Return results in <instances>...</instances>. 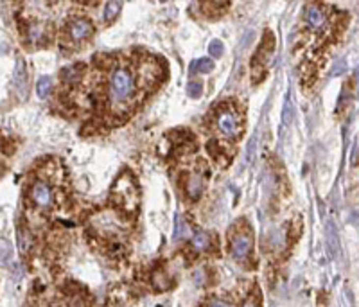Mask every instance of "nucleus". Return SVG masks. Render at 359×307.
<instances>
[{"label":"nucleus","instance_id":"0eeeda50","mask_svg":"<svg viewBox=\"0 0 359 307\" xmlns=\"http://www.w3.org/2000/svg\"><path fill=\"white\" fill-rule=\"evenodd\" d=\"M31 198H32V201L38 205V207H43V208L51 207V205H52V191H51V187H49L47 183L36 182L31 187Z\"/></svg>","mask_w":359,"mask_h":307},{"label":"nucleus","instance_id":"f03ea898","mask_svg":"<svg viewBox=\"0 0 359 307\" xmlns=\"http://www.w3.org/2000/svg\"><path fill=\"white\" fill-rule=\"evenodd\" d=\"M111 196H113V201L120 208L133 210L138 203V193H137V185L133 182V178L130 174H120L113 185Z\"/></svg>","mask_w":359,"mask_h":307},{"label":"nucleus","instance_id":"412c9836","mask_svg":"<svg viewBox=\"0 0 359 307\" xmlns=\"http://www.w3.org/2000/svg\"><path fill=\"white\" fill-rule=\"evenodd\" d=\"M187 235V226L183 223V219H178L176 223V232H174V239H183Z\"/></svg>","mask_w":359,"mask_h":307},{"label":"nucleus","instance_id":"7ed1b4c3","mask_svg":"<svg viewBox=\"0 0 359 307\" xmlns=\"http://www.w3.org/2000/svg\"><path fill=\"white\" fill-rule=\"evenodd\" d=\"M216 124H218V130L221 131V135L226 137V139H237L239 137L241 120L234 110H221L218 117H216Z\"/></svg>","mask_w":359,"mask_h":307},{"label":"nucleus","instance_id":"f257e3e1","mask_svg":"<svg viewBox=\"0 0 359 307\" xmlns=\"http://www.w3.org/2000/svg\"><path fill=\"white\" fill-rule=\"evenodd\" d=\"M137 94V83L135 76L128 67H119L111 72L110 78V103L115 108H120L130 104L131 101L135 99Z\"/></svg>","mask_w":359,"mask_h":307},{"label":"nucleus","instance_id":"f8f14e48","mask_svg":"<svg viewBox=\"0 0 359 307\" xmlns=\"http://www.w3.org/2000/svg\"><path fill=\"white\" fill-rule=\"evenodd\" d=\"M212 68H214L212 59L201 57L198 61H193V65L189 67V72L191 74H208V72H212Z\"/></svg>","mask_w":359,"mask_h":307},{"label":"nucleus","instance_id":"b1692460","mask_svg":"<svg viewBox=\"0 0 359 307\" xmlns=\"http://www.w3.org/2000/svg\"><path fill=\"white\" fill-rule=\"evenodd\" d=\"M210 307H230V304L223 302V300H214V302L210 304Z\"/></svg>","mask_w":359,"mask_h":307},{"label":"nucleus","instance_id":"ddd939ff","mask_svg":"<svg viewBox=\"0 0 359 307\" xmlns=\"http://www.w3.org/2000/svg\"><path fill=\"white\" fill-rule=\"evenodd\" d=\"M153 286H155L156 291H166L167 287L171 286V280H169L166 271L158 270L153 273Z\"/></svg>","mask_w":359,"mask_h":307},{"label":"nucleus","instance_id":"20e7f679","mask_svg":"<svg viewBox=\"0 0 359 307\" xmlns=\"http://www.w3.org/2000/svg\"><path fill=\"white\" fill-rule=\"evenodd\" d=\"M251 246H253V237H251L250 232H237L232 237V245H230L232 257L237 262H245L248 259V255H250Z\"/></svg>","mask_w":359,"mask_h":307},{"label":"nucleus","instance_id":"9d476101","mask_svg":"<svg viewBox=\"0 0 359 307\" xmlns=\"http://www.w3.org/2000/svg\"><path fill=\"white\" fill-rule=\"evenodd\" d=\"M191 246H193L194 251H205L208 250V246H210V235L203 230H198L196 234L193 235V239H191Z\"/></svg>","mask_w":359,"mask_h":307},{"label":"nucleus","instance_id":"f3484780","mask_svg":"<svg viewBox=\"0 0 359 307\" xmlns=\"http://www.w3.org/2000/svg\"><path fill=\"white\" fill-rule=\"evenodd\" d=\"M187 92H189V97H193V99H199L201 94H203V83L201 81H191L187 84Z\"/></svg>","mask_w":359,"mask_h":307},{"label":"nucleus","instance_id":"6ab92c4d","mask_svg":"<svg viewBox=\"0 0 359 307\" xmlns=\"http://www.w3.org/2000/svg\"><path fill=\"white\" fill-rule=\"evenodd\" d=\"M282 120H284V124H289L293 120V106H291V99H289V97L286 99L284 110H282Z\"/></svg>","mask_w":359,"mask_h":307},{"label":"nucleus","instance_id":"2eb2a0df","mask_svg":"<svg viewBox=\"0 0 359 307\" xmlns=\"http://www.w3.org/2000/svg\"><path fill=\"white\" fill-rule=\"evenodd\" d=\"M51 88H52V81L51 78H47V76H43V78L38 79L36 83V94L40 99H45L49 94H51Z\"/></svg>","mask_w":359,"mask_h":307},{"label":"nucleus","instance_id":"39448f33","mask_svg":"<svg viewBox=\"0 0 359 307\" xmlns=\"http://www.w3.org/2000/svg\"><path fill=\"white\" fill-rule=\"evenodd\" d=\"M67 32L72 42L81 43L94 34V26H92V22L88 18H74V20L68 22Z\"/></svg>","mask_w":359,"mask_h":307},{"label":"nucleus","instance_id":"1a4fd4ad","mask_svg":"<svg viewBox=\"0 0 359 307\" xmlns=\"http://www.w3.org/2000/svg\"><path fill=\"white\" fill-rule=\"evenodd\" d=\"M327 246H329V251H331V255L336 259L339 257V239H338V232L334 228V224L329 221L327 223Z\"/></svg>","mask_w":359,"mask_h":307},{"label":"nucleus","instance_id":"9b49d317","mask_svg":"<svg viewBox=\"0 0 359 307\" xmlns=\"http://www.w3.org/2000/svg\"><path fill=\"white\" fill-rule=\"evenodd\" d=\"M27 83V68H26V61L24 59H18L16 61V68H15V78H13V84H15L16 90H22V86L26 88Z\"/></svg>","mask_w":359,"mask_h":307},{"label":"nucleus","instance_id":"6e6552de","mask_svg":"<svg viewBox=\"0 0 359 307\" xmlns=\"http://www.w3.org/2000/svg\"><path fill=\"white\" fill-rule=\"evenodd\" d=\"M203 187H205V182L201 174H198V172L189 174L187 182H185V193H187L189 199H193V201L199 199V196L203 193Z\"/></svg>","mask_w":359,"mask_h":307},{"label":"nucleus","instance_id":"423d86ee","mask_svg":"<svg viewBox=\"0 0 359 307\" xmlns=\"http://www.w3.org/2000/svg\"><path fill=\"white\" fill-rule=\"evenodd\" d=\"M304 18L312 31H320L325 26V13L318 4H307L304 11Z\"/></svg>","mask_w":359,"mask_h":307},{"label":"nucleus","instance_id":"4be33fe9","mask_svg":"<svg viewBox=\"0 0 359 307\" xmlns=\"http://www.w3.org/2000/svg\"><path fill=\"white\" fill-rule=\"evenodd\" d=\"M29 234H27V232H20V248L24 251H27L29 250Z\"/></svg>","mask_w":359,"mask_h":307},{"label":"nucleus","instance_id":"aec40b11","mask_svg":"<svg viewBox=\"0 0 359 307\" xmlns=\"http://www.w3.org/2000/svg\"><path fill=\"white\" fill-rule=\"evenodd\" d=\"M79 70L81 68L79 67H68V68H65L63 70V81H74V79H78L79 78Z\"/></svg>","mask_w":359,"mask_h":307},{"label":"nucleus","instance_id":"4468645a","mask_svg":"<svg viewBox=\"0 0 359 307\" xmlns=\"http://www.w3.org/2000/svg\"><path fill=\"white\" fill-rule=\"evenodd\" d=\"M120 9H122V2H108L104 5V20L111 22L119 16Z\"/></svg>","mask_w":359,"mask_h":307},{"label":"nucleus","instance_id":"a211bd4d","mask_svg":"<svg viewBox=\"0 0 359 307\" xmlns=\"http://www.w3.org/2000/svg\"><path fill=\"white\" fill-rule=\"evenodd\" d=\"M223 42H219V40H212V42L208 43V54L212 57H219L223 56Z\"/></svg>","mask_w":359,"mask_h":307},{"label":"nucleus","instance_id":"dca6fc26","mask_svg":"<svg viewBox=\"0 0 359 307\" xmlns=\"http://www.w3.org/2000/svg\"><path fill=\"white\" fill-rule=\"evenodd\" d=\"M27 36H29V42L31 43H42L43 38H45V34H43L42 26H38V24H31L29 31H27Z\"/></svg>","mask_w":359,"mask_h":307},{"label":"nucleus","instance_id":"5701e85b","mask_svg":"<svg viewBox=\"0 0 359 307\" xmlns=\"http://www.w3.org/2000/svg\"><path fill=\"white\" fill-rule=\"evenodd\" d=\"M241 307H259V302H257V298H246L245 300V304H243V306Z\"/></svg>","mask_w":359,"mask_h":307}]
</instances>
